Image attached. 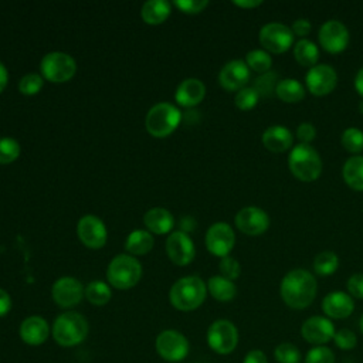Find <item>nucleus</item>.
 Segmentation results:
<instances>
[{"instance_id": "obj_7", "label": "nucleus", "mask_w": 363, "mask_h": 363, "mask_svg": "<svg viewBox=\"0 0 363 363\" xmlns=\"http://www.w3.org/2000/svg\"><path fill=\"white\" fill-rule=\"evenodd\" d=\"M40 69L41 77L51 82H67L74 77L77 71V62L71 55L54 51L43 57Z\"/></svg>"}, {"instance_id": "obj_3", "label": "nucleus", "mask_w": 363, "mask_h": 363, "mask_svg": "<svg viewBox=\"0 0 363 363\" xmlns=\"http://www.w3.org/2000/svg\"><path fill=\"white\" fill-rule=\"evenodd\" d=\"M52 337L62 347H72L82 343L88 335V322L78 312H64L52 323Z\"/></svg>"}, {"instance_id": "obj_12", "label": "nucleus", "mask_w": 363, "mask_h": 363, "mask_svg": "<svg viewBox=\"0 0 363 363\" xmlns=\"http://www.w3.org/2000/svg\"><path fill=\"white\" fill-rule=\"evenodd\" d=\"M306 88L315 96L330 94L337 84V74L332 65L316 64L308 69L305 75Z\"/></svg>"}, {"instance_id": "obj_36", "label": "nucleus", "mask_w": 363, "mask_h": 363, "mask_svg": "<svg viewBox=\"0 0 363 363\" xmlns=\"http://www.w3.org/2000/svg\"><path fill=\"white\" fill-rule=\"evenodd\" d=\"M274 357L278 363H299L302 359L299 349L289 342L279 343L274 350Z\"/></svg>"}, {"instance_id": "obj_27", "label": "nucleus", "mask_w": 363, "mask_h": 363, "mask_svg": "<svg viewBox=\"0 0 363 363\" xmlns=\"http://www.w3.org/2000/svg\"><path fill=\"white\" fill-rule=\"evenodd\" d=\"M206 285L210 295L220 302H228L237 295V286L234 285V282L221 275L211 277Z\"/></svg>"}, {"instance_id": "obj_37", "label": "nucleus", "mask_w": 363, "mask_h": 363, "mask_svg": "<svg viewBox=\"0 0 363 363\" xmlns=\"http://www.w3.org/2000/svg\"><path fill=\"white\" fill-rule=\"evenodd\" d=\"M258 99H259V95L252 86H244L235 94L234 104L241 111H250L258 104Z\"/></svg>"}, {"instance_id": "obj_28", "label": "nucleus", "mask_w": 363, "mask_h": 363, "mask_svg": "<svg viewBox=\"0 0 363 363\" xmlns=\"http://www.w3.org/2000/svg\"><path fill=\"white\" fill-rule=\"evenodd\" d=\"M275 95L286 104H296L305 98V86L294 78H285L278 82Z\"/></svg>"}, {"instance_id": "obj_47", "label": "nucleus", "mask_w": 363, "mask_h": 363, "mask_svg": "<svg viewBox=\"0 0 363 363\" xmlns=\"http://www.w3.org/2000/svg\"><path fill=\"white\" fill-rule=\"evenodd\" d=\"M242 363H268V359H267V354L262 350L254 349V350H250L245 354Z\"/></svg>"}, {"instance_id": "obj_52", "label": "nucleus", "mask_w": 363, "mask_h": 363, "mask_svg": "<svg viewBox=\"0 0 363 363\" xmlns=\"http://www.w3.org/2000/svg\"><path fill=\"white\" fill-rule=\"evenodd\" d=\"M359 112L363 115V99L359 102Z\"/></svg>"}, {"instance_id": "obj_22", "label": "nucleus", "mask_w": 363, "mask_h": 363, "mask_svg": "<svg viewBox=\"0 0 363 363\" xmlns=\"http://www.w3.org/2000/svg\"><path fill=\"white\" fill-rule=\"evenodd\" d=\"M206 95L204 84L197 78H187L177 86L174 92L176 102L182 106L191 108L199 105Z\"/></svg>"}, {"instance_id": "obj_15", "label": "nucleus", "mask_w": 363, "mask_h": 363, "mask_svg": "<svg viewBox=\"0 0 363 363\" xmlns=\"http://www.w3.org/2000/svg\"><path fill=\"white\" fill-rule=\"evenodd\" d=\"M235 227L247 235H261L269 227L268 214L255 206L241 208L235 216Z\"/></svg>"}, {"instance_id": "obj_9", "label": "nucleus", "mask_w": 363, "mask_h": 363, "mask_svg": "<svg viewBox=\"0 0 363 363\" xmlns=\"http://www.w3.org/2000/svg\"><path fill=\"white\" fill-rule=\"evenodd\" d=\"M258 38L264 50L272 54H282L294 44V33L291 31V27L278 21L262 26Z\"/></svg>"}, {"instance_id": "obj_6", "label": "nucleus", "mask_w": 363, "mask_h": 363, "mask_svg": "<svg viewBox=\"0 0 363 363\" xmlns=\"http://www.w3.org/2000/svg\"><path fill=\"white\" fill-rule=\"evenodd\" d=\"M182 112L169 102L153 105L146 115V129L155 138H166L180 125Z\"/></svg>"}, {"instance_id": "obj_32", "label": "nucleus", "mask_w": 363, "mask_h": 363, "mask_svg": "<svg viewBox=\"0 0 363 363\" xmlns=\"http://www.w3.org/2000/svg\"><path fill=\"white\" fill-rule=\"evenodd\" d=\"M339 268V257L333 251H322L313 259V271L320 277H328Z\"/></svg>"}, {"instance_id": "obj_10", "label": "nucleus", "mask_w": 363, "mask_h": 363, "mask_svg": "<svg viewBox=\"0 0 363 363\" xmlns=\"http://www.w3.org/2000/svg\"><path fill=\"white\" fill-rule=\"evenodd\" d=\"M156 350L159 356L167 362L177 363L189 353V340L174 329L163 330L156 337Z\"/></svg>"}, {"instance_id": "obj_20", "label": "nucleus", "mask_w": 363, "mask_h": 363, "mask_svg": "<svg viewBox=\"0 0 363 363\" xmlns=\"http://www.w3.org/2000/svg\"><path fill=\"white\" fill-rule=\"evenodd\" d=\"M48 322L38 315L26 318L20 325V337L28 346H40L48 339Z\"/></svg>"}, {"instance_id": "obj_53", "label": "nucleus", "mask_w": 363, "mask_h": 363, "mask_svg": "<svg viewBox=\"0 0 363 363\" xmlns=\"http://www.w3.org/2000/svg\"><path fill=\"white\" fill-rule=\"evenodd\" d=\"M360 330H362V333H363V315H362V318H360Z\"/></svg>"}, {"instance_id": "obj_45", "label": "nucleus", "mask_w": 363, "mask_h": 363, "mask_svg": "<svg viewBox=\"0 0 363 363\" xmlns=\"http://www.w3.org/2000/svg\"><path fill=\"white\" fill-rule=\"evenodd\" d=\"M316 136V129L311 122H302L296 128V138L301 140V143L309 145Z\"/></svg>"}, {"instance_id": "obj_18", "label": "nucleus", "mask_w": 363, "mask_h": 363, "mask_svg": "<svg viewBox=\"0 0 363 363\" xmlns=\"http://www.w3.org/2000/svg\"><path fill=\"white\" fill-rule=\"evenodd\" d=\"M166 252L173 264L183 267L193 261L196 250L189 234L184 231H173L166 240Z\"/></svg>"}, {"instance_id": "obj_21", "label": "nucleus", "mask_w": 363, "mask_h": 363, "mask_svg": "<svg viewBox=\"0 0 363 363\" xmlns=\"http://www.w3.org/2000/svg\"><path fill=\"white\" fill-rule=\"evenodd\" d=\"M322 309L328 318L345 319L352 315L354 309V302L349 294L342 291H333L323 298Z\"/></svg>"}, {"instance_id": "obj_5", "label": "nucleus", "mask_w": 363, "mask_h": 363, "mask_svg": "<svg viewBox=\"0 0 363 363\" xmlns=\"http://www.w3.org/2000/svg\"><path fill=\"white\" fill-rule=\"evenodd\" d=\"M106 278L113 288L129 289L142 278V265L135 257L119 254L109 262Z\"/></svg>"}, {"instance_id": "obj_51", "label": "nucleus", "mask_w": 363, "mask_h": 363, "mask_svg": "<svg viewBox=\"0 0 363 363\" xmlns=\"http://www.w3.org/2000/svg\"><path fill=\"white\" fill-rule=\"evenodd\" d=\"M354 88L359 92V95L363 98V67L357 71L354 77Z\"/></svg>"}, {"instance_id": "obj_16", "label": "nucleus", "mask_w": 363, "mask_h": 363, "mask_svg": "<svg viewBox=\"0 0 363 363\" xmlns=\"http://www.w3.org/2000/svg\"><path fill=\"white\" fill-rule=\"evenodd\" d=\"M77 233L81 240V242L92 250H98L105 245L106 242V228L102 220H99L96 216L86 214L84 216L77 225Z\"/></svg>"}, {"instance_id": "obj_25", "label": "nucleus", "mask_w": 363, "mask_h": 363, "mask_svg": "<svg viewBox=\"0 0 363 363\" xmlns=\"http://www.w3.org/2000/svg\"><path fill=\"white\" fill-rule=\"evenodd\" d=\"M170 11H172V6L169 1L149 0L142 6L140 16L146 24L157 26L167 20V17L170 16Z\"/></svg>"}, {"instance_id": "obj_33", "label": "nucleus", "mask_w": 363, "mask_h": 363, "mask_svg": "<svg viewBox=\"0 0 363 363\" xmlns=\"http://www.w3.org/2000/svg\"><path fill=\"white\" fill-rule=\"evenodd\" d=\"M245 64L248 65V68H251L255 72H259L261 75L269 71L272 65V58L269 52H267L265 50H251L245 55Z\"/></svg>"}, {"instance_id": "obj_34", "label": "nucleus", "mask_w": 363, "mask_h": 363, "mask_svg": "<svg viewBox=\"0 0 363 363\" xmlns=\"http://www.w3.org/2000/svg\"><path fill=\"white\" fill-rule=\"evenodd\" d=\"M279 81L281 79L275 71H268L255 78L252 88L258 92L259 96L269 98L275 94V89H277V85Z\"/></svg>"}, {"instance_id": "obj_38", "label": "nucleus", "mask_w": 363, "mask_h": 363, "mask_svg": "<svg viewBox=\"0 0 363 363\" xmlns=\"http://www.w3.org/2000/svg\"><path fill=\"white\" fill-rule=\"evenodd\" d=\"M20 156V145L13 138H0V163L7 164Z\"/></svg>"}, {"instance_id": "obj_24", "label": "nucleus", "mask_w": 363, "mask_h": 363, "mask_svg": "<svg viewBox=\"0 0 363 363\" xmlns=\"http://www.w3.org/2000/svg\"><path fill=\"white\" fill-rule=\"evenodd\" d=\"M143 223L150 233L162 235L173 228L174 218L169 210L163 207H153L143 216Z\"/></svg>"}, {"instance_id": "obj_1", "label": "nucleus", "mask_w": 363, "mask_h": 363, "mask_svg": "<svg viewBox=\"0 0 363 363\" xmlns=\"http://www.w3.org/2000/svg\"><path fill=\"white\" fill-rule=\"evenodd\" d=\"M318 291L315 277L302 268H295L286 272L279 285L282 301L292 309H305L309 306Z\"/></svg>"}, {"instance_id": "obj_11", "label": "nucleus", "mask_w": 363, "mask_h": 363, "mask_svg": "<svg viewBox=\"0 0 363 363\" xmlns=\"http://www.w3.org/2000/svg\"><path fill=\"white\" fill-rule=\"evenodd\" d=\"M319 43L325 51L339 54L349 45V30L339 20H328L319 28Z\"/></svg>"}, {"instance_id": "obj_2", "label": "nucleus", "mask_w": 363, "mask_h": 363, "mask_svg": "<svg viewBox=\"0 0 363 363\" xmlns=\"http://www.w3.org/2000/svg\"><path fill=\"white\" fill-rule=\"evenodd\" d=\"M207 285L196 275L183 277L177 279L169 292L170 303L183 312L197 309L206 299Z\"/></svg>"}, {"instance_id": "obj_31", "label": "nucleus", "mask_w": 363, "mask_h": 363, "mask_svg": "<svg viewBox=\"0 0 363 363\" xmlns=\"http://www.w3.org/2000/svg\"><path fill=\"white\" fill-rule=\"evenodd\" d=\"M112 296L111 288L104 281H92L85 286V298L95 306H102Z\"/></svg>"}, {"instance_id": "obj_43", "label": "nucleus", "mask_w": 363, "mask_h": 363, "mask_svg": "<svg viewBox=\"0 0 363 363\" xmlns=\"http://www.w3.org/2000/svg\"><path fill=\"white\" fill-rule=\"evenodd\" d=\"M174 6L182 13L197 14V13L203 11L208 6V1L207 0H176Z\"/></svg>"}, {"instance_id": "obj_46", "label": "nucleus", "mask_w": 363, "mask_h": 363, "mask_svg": "<svg viewBox=\"0 0 363 363\" xmlns=\"http://www.w3.org/2000/svg\"><path fill=\"white\" fill-rule=\"evenodd\" d=\"M311 30H312L311 21L306 18H298L291 26V31L294 33V35H298V37H306L311 33Z\"/></svg>"}, {"instance_id": "obj_19", "label": "nucleus", "mask_w": 363, "mask_h": 363, "mask_svg": "<svg viewBox=\"0 0 363 363\" xmlns=\"http://www.w3.org/2000/svg\"><path fill=\"white\" fill-rule=\"evenodd\" d=\"M250 77L248 65L241 60H233L221 68L218 82L227 91H240L250 81Z\"/></svg>"}, {"instance_id": "obj_4", "label": "nucleus", "mask_w": 363, "mask_h": 363, "mask_svg": "<svg viewBox=\"0 0 363 363\" xmlns=\"http://www.w3.org/2000/svg\"><path fill=\"white\" fill-rule=\"evenodd\" d=\"M291 173L301 182H313L320 176L322 160L319 153L305 143L294 146L288 156Z\"/></svg>"}, {"instance_id": "obj_17", "label": "nucleus", "mask_w": 363, "mask_h": 363, "mask_svg": "<svg viewBox=\"0 0 363 363\" xmlns=\"http://www.w3.org/2000/svg\"><path fill=\"white\" fill-rule=\"evenodd\" d=\"M335 332L332 320L325 316H311L301 326L302 337L315 346H320L332 340Z\"/></svg>"}, {"instance_id": "obj_13", "label": "nucleus", "mask_w": 363, "mask_h": 363, "mask_svg": "<svg viewBox=\"0 0 363 363\" xmlns=\"http://www.w3.org/2000/svg\"><path fill=\"white\" fill-rule=\"evenodd\" d=\"M235 244V234L227 223H214L206 233V247L216 257H227Z\"/></svg>"}, {"instance_id": "obj_40", "label": "nucleus", "mask_w": 363, "mask_h": 363, "mask_svg": "<svg viewBox=\"0 0 363 363\" xmlns=\"http://www.w3.org/2000/svg\"><path fill=\"white\" fill-rule=\"evenodd\" d=\"M305 363H335V353L326 346H315L306 353Z\"/></svg>"}, {"instance_id": "obj_30", "label": "nucleus", "mask_w": 363, "mask_h": 363, "mask_svg": "<svg viewBox=\"0 0 363 363\" xmlns=\"http://www.w3.org/2000/svg\"><path fill=\"white\" fill-rule=\"evenodd\" d=\"M294 57L301 65L312 68L313 65L318 64V58H319L318 45L308 38H301L294 45Z\"/></svg>"}, {"instance_id": "obj_48", "label": "nucleus", "mask_w": 363, "mask_h": 363, "mask_svg": "<svg viewBox=\"0 0 363 363\" xmlns=\"http://www.w3.org/2000/svg\"><path fill=\"white\" fill-rule=\"evenodd\" d=\"M11 309V298L10 295L0 288V318L7 315Z\"/></svg>"}, {"instance_id": "obj_8", "label": "nucleus", "mask_w": 363, "mask_h": 363, "mask_svg": "<svg viewBox=\"0 0 363 363\" xmlns=\"http://www.w3.org/2000/svg\"><path fill=\"white\" fill-rule=\"evenodd\" d=\"M207 343L218 354L231 353L238 343V330L227 319L214 320L207 329Z\"/></svg>"}, {"instance_id": "obj_42", "label": "nucleus", "mask_w": 363, "mask_h": 363, "mask_svg": "<svg viewBox=\"0 0 363 363\" xmlns=\"http://www.w3.org/2000/svg\"><path fill=\"white\" fill-rule=\"evenodd\" d=\"M218 268H220L221 277H224V278H227L230 281L237 279L240 277V272H241V267H240L238 261L235 258H233V257H228V255L221 258Z\"/></svg>"}, {"instance_id": "obj_41", "label": "nucleus", "mask_w": 363, "mask_h": 363, "mask_svg": "<svg viewBox=\"0 0 363 363\" xmlns=\"http://www.w3.org/2000/svg\"><path fill=\"white\" fill-rule=\"evenodd\" d=\"M333 342L335 345L342 349V350H350L353 347H356L357 345V337L356 335L350 330V329H339L335 332V336H333Z\"/></svg>"}, {"instance_id": "obj_23", "label": "nucleus", "mask_w": 363, "mask_h": 363, "mask_svg": "<svg viewBox=\"0 0 363 363\" xmlns=\"http://www.w3.org/2000/svg\"><path fill=\"white\" fill-rule=\"evenodd\" d=\"M262 145L274 153H282L286 152L289 147H292L294 136L292 132L281 125H272L267 128L262 133Z\"/></svg>"}, {"instance_id": "obj_26", "label": "nucleus", "mask_w": 363, "mask_h": 363, "mask_svg": "<svg viewBox=\"0 0 363 363\" xmlns=\"http://www.w3.org/2000/svg\"><path fill=\"white\" fill-rule=\"evenodd\" d=\"M342 174L350 189L363 191V155L349 157L343 164Z\"/></svg>"}, {"instance_id": "obj_14", "label": "nucleus", "mask_w": 363, "mask_h": 363, "mask_svg": "<svg viewBox=\"0 0 363 363\" xmlns=\"http://www.w3.org/2000/svg\"><path fill=\"white\" fill-rule=\"evenodd\" d=\"M84 295L85 289L82 284L72 277L58 278L51 288V296L60 308H71L78 305Z\"/></svg>"}, {"instance_id": "obj_49", "label": "nucleus", "mask_w": 363, "mask_h": 363, "mask_svg": "<svg viewBox=\"0 0 363 363\" xmlns=\"http://www.w3.org/2000/svg\"><path fill=\"white\" fill-rule=\"evenodd\" d=\"M234 4L238 7H242V9H255V7L261 6L262 1L261 0H237V1H234Z\"/></svg>"}, {"instance_id": "obj_44", "label": "nucleus", "mask_w": 363, "mask_h": 363, "mask_svg": "<svg viewBox=\"0 0 363 363\" xmlns=\"http://www.w3.org/2000/svg\"><path fill=\"white\" fill-rule=\"evenodd\" d=\"M347 292L350 296L363 299V272H357L353 274L349 279H347Z\"/></svg>"}, {"instance_id": "obj_39", "label": "nucleus", "mask_w": 363, "mask_h": 363, "mask_svg": "<svg viewBox=\"0 0 363 363\" xmlns=\"http://www.w3.org/2000/svg\"><path fill=\"white\" fill-rule=\"evenodd\" d=\"M43 84H44V78L38 74H26L21 79H20V84H18V89L23 95H35L40 92V89L43 88Z\"/></svg>"}, {"instance_id": "obj_29", "label": "nucleus", "mask_w": 363, "mask_h": 363, "mask_svg": "<svg viewBox=\"0 0 363 363\" xmlns=\"http://www.w3.org/2000/svg\"><path fill=\"white\" fill-rule=\"evenodd\" d=\"M153 237L149 231L135 230L128 235L125 250L132 255H145L153 248Z\"/></svg>"}, {"instance_id": "obj_35", "label": "nucleus", "mask_w": 363, "mask_h": 363, "mask_svg": "<svg viewBox=\"0 0 363 363\" xmlns=\"http://www.w3.org/2000/svg\"><path fill=\"white\" fill-rule=\"evenodd\" d=\"M342 146L350 153H360L363 150V130L359 128H347L340 136Z\"/></svg>"}, {"instance_id": "obj_50", "label": "nucleus", "mask_w": 363, "mask_h": 363, "mask_svg": "<svg viewBox=\"0 0 363 363\" xmlns=\"http://www.w3.org/2000/svg\"><path fill=\"white\" fill-rule=\"evenodd\" d=\"M7 82H9V72H7V68L4 67L3 62H0V92L4 91V88L7 86Z\"/></svg>"}]
</instances>
